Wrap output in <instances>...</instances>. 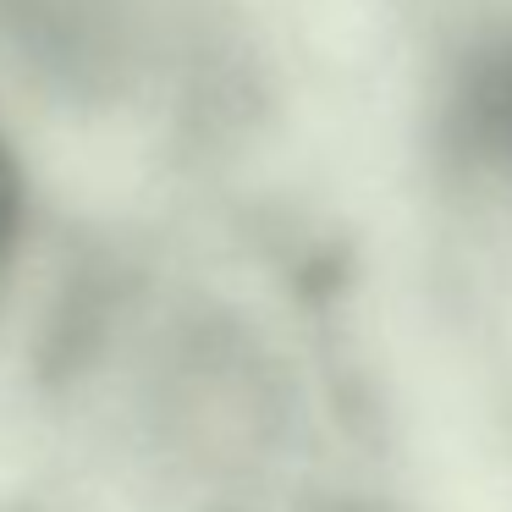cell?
<instances>
[{"instance_id": "obj_1", "label": "cell", "mask_w": 512, "mask_h": 512, "mask_svg": "<svg viewBox=\"0 0 512 512\" xmlns=\"http://www.w3.org/2000/svg\"><path fill=\"white\" fill-rule=\"evenodd\" d=\"M17 243H23V177H17V160L0 138V298L12 287Z\"/></svg>"}]
</instances>
